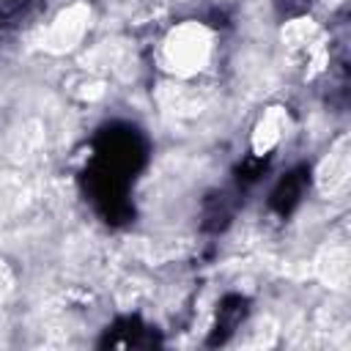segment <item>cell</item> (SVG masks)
Masks as SVG:
<instances>
[{
	"mask_svg": "<svg viewBox=\"0 0 351 351\" xmlns=\"http://www.w3.org/2000/svg\"><path fill=\"white\" fill-rule=\"evenodd\" d=\"M217 52V33L200 19L176 22L159 41V69L176 80L200 77Z\"/></svg>",
	"mask_w": 351,
	"mask_h": 351,
	"instance_id": "cell-1",
	"label": "cell"
},
{
	"mask_svg": "<svg viewBox=\"0 0 351 351\" xmlns=\"http://www.w3.org/2000/svg\"><path fill=\"white\" fill-rule=\"evenodd\" d=\"M280 44L285 55L307 74H318L329 60V36L313 16H293L280 30Z\"/></svg>",
	"mask_w": 351,
	"mask_h": 351,
	"instance_id": "cell-2",
	"label": "cell"
},
{
	"mask_svg": "<svg viewBox=\"0 0 351 351\" xmlns=\"http://www.w3.org/2000/svg\"><path fill=\"white\" fill-rule=\"evenodd\" d=\"M90 19H93V8L85 0H74L69 5H63L47 25L44 36H41V47L49 55H69L74 52L88 30H90Z\"/></svg>",
	"mask_w": 351,
	"mask_h": 351,
	"instance_id": "cell-3",
	"label": "cell"
},
{
	"mask_svg": "<svg viewBox=\"0 0 351 351\" xmlns=\"http://www.w3.org/2000/svg\"><path fill=\"white\" fill-rule=\"evenodd\" d=\"M293 118L285 104H269L261 110L250 129V151L252 156H269L271 151L280 148V143L291 134Z\"/></svg>",
	"mask_w": 351,
	"mask_h": 351,
	"instance_id": "cell-4",
	"label": "cell"
},
{
	"mask_svg": "<svg viewBox=\"0 0 351 351\" xmlns=\"http://www.w3.org/2000/svg\"><path fill=\"white\" fill-rule=\"evenodd\" d=\"M348 173H351V148H348V137L343 134L318 159V165H315V189L324 197H332V195L346 189Z\"/></svg>",
	"mask_w": 351,
	"mask_h": 351,
	"instance_id": "cell-5",
	"label": "cell"
}]
</instances>
